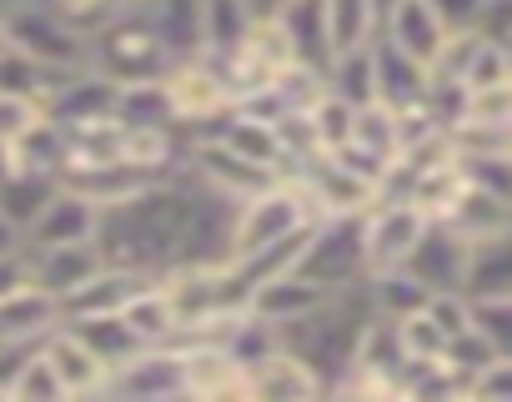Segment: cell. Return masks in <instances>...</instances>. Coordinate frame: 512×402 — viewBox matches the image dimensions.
<instances>
[{
    "label": "cell",
    "mask_w": 512,
    "mask_h": 402,
    "mask_svg": "<svg viewBox=\"0 0 512 402\" xmlns=\"http://www.w3.org/2000/svg\"><path fill=\"white\" fill-rule=\"evenodd\" d=\"M367 317H372L367 292H362V287H347V292H332L327 302H317L307 317L282 322V327H277V342H282L287 352H297V357L322 377V387H327V397H332V387H337L342 372L352 367V352H357V337H362Z\"/></svg>",
    "instance_id": "cell-1"
},
{
    "label": "cell",
    "mask_w": 512,
    "mask_h": 402,
    "mask_svg": "<svg viewBox=\"0 0 512 402\" xmlns=\"http://www.w3.org/2000/svg\"><path fill=\"white\" fill-rule=\"evenodd\" d=\"M317 222V207L302 186V176H272L267 186H256L251 196H241L231 207V237H226V262H246L262 257L277 242L307 232Z\"/></svg>",
    "instance_id": "cell-2"
},
{
    "label": "cell",
    "mask_w": 512,
    "mask_h": 402,
    "mask_svg": "<svg viewBox=\"0 0 512 402\" xmlns=\"http://www.w3.org/2000/svg\"><path fill=\"white\" fill-rule=\"evenodd\" d=\"M171 66H176L171 51L161 46V36L146 26V16L131 6V0H126L111 21H101V26L86 36V71L106 76L111 86L161 81Z\"/></svg>",
    "instance_id": "cell-3"
},
{
    "label": "cell",
    "mask_w": 512,
    "mask_h": 402,
    "mask_svg": "<svg viewBox=\"0 0 512 402\" xmlns=\"http://www.w3.org/2000/svg\"><path fill=\"white\" fill-rule=\"evenodd\" d=\"M297 272L332 287V292H347V287H362L367 282V247H362V212H327L307 227V242H302V257H297Z\"/></svg>",
    "instance_id": "cell-4"
},
{
    "label": "cell",
    "mask_w": 512,
    "mask_h": 402,
    "mask_svg": "<svg viewBox=\"0 0 512 402\" xmlns=\"http://www.w3.org/2000/svg\"><path fill=\"white\" fill-rule=\"evenodd\" d=\"M0 46H11L26 61L51 66V71H81L86 66V36H76L51 11L31 6V0H0Z\"/></svg>",
    "instance_id": "cell-5"
},
{
    "label": "cell",
    "mask_w": 512,
    "mask_h": 402,
    "mask_svg": "<svg viewBox=\"0 0 512 402\" xmlns=\"http://www.w3.org/2000/svg\"><path fill=\"white\" fill-rule=\"evenodd\" d=\"M432 217L422 207L402 196H377L372 207L362 212V247H367V277L372 272H387V267H402V257L412 252V242L422 237Z\"/></svg>",
    "instance_id": "cell-6"
},
{
    "label": "cell",
    "mask_w": 512,
    "mask_h": 402,
    "mask_svg": "<svg viewBox=\"0 0 512 402\" xmlns=\"http://www.w3.org/2000/svg\"><path fill=\"white\" fill-rule=\"evenodd\" d=\"M161 81H166V96H171V111H176V131L181 136L211 126L231 106V96H226V86H221V76H216V66L206 56L176 61Z\"/></svg>",
    "instance_id": "cell-7"
},
{
    "label": "cell",
    "mask_w": 512,
    "mask_h": 402,
    "mask_svg": "<svg viewBox=\"0 0 512 402\" xmlns=\"http://www.w3.org/2000/svg\"><path fill=\"white\" fill-rule=\"evenodd\" d=\"M106 397H136V402L186 397V377H181V347H176V342L141 347L136 357H126L121 367H111V372H106Z\"/></svg>",
    "instance_id": "cell-8"
},
{
    "label": "cell",
    "mask_w": 512,
    "mask_h": 402,
    "mask_svg": "<svg viewBox=\"0 0 512 402\" xmlns=\"http://www.w3.org/2000/svg\"><path fill=\"white\" fill-rule=\"evenodd\" d=\"M241 382H246V397H262V402H307V397H327L322 377L297 357L287 352L282 342H272L256 362L241 367Z\"/></svg>",
    "instance_id": "cell-9"
},
{
    "label": "cell",
    "mask_w": 512,
    "mask_h": 402,
    "mask_svg": "<svg viewBox=\"0 0 512 402\" xmlns=\"http://www.w3.org/2000/svg\"><path fill=\"white\" fill-rule=\"evenodd\" d=\"M26 252V272L41 292H51L56 302H66L71 292H81L106 262L96 252V242H61V247H21Z\"/></svg>",
    "instance_id": "cell-10"
},
{
    "label": "cell",
    "mask_w": 512,
    "mask_h": 402,
    "mask_svg": "<svg viewBox=\"0 0 512 402\" xmlns=\"http://www.w3.org/2000/svg\"><path fill=\"white\" fill-rule=\"evenodd\" d=\"M462 262H467V242L457 232H447L442 222H427L422 237L412 242V252L402 257V272L412 282H422L427 292H457L462 287Z\"/></svg>",
    "instance_id": "cell-11"
},
{
    "label": "cell",
    "mask_w": 512,
    "mask_h": 402,
    "mask_svg": "<svg viewBox=\"0 0 512 402\" xmlns=\"http://www.w3.org/2000/svg\"><path fill=\"white\" fill-rule=\"evenodd\" d=\"M96 217L101 207L86 196H76L71 186H56L46 196V207L36 212V222L21 232V247H61V242H91L96 237Z\"/></svg>",
    "instance_id": "cell-12"
},
{
    "label": "cell",
    "mask_w": 512,
    "mask_h": 402,
    "mask_svg": "<svg viewBox=\"0 0 512 402\" xmlns=\"http://www.w3.org/2000/svg\"><path fill=\"white\" fill-rule=\"evenodd\" d=\"M377 36H387V41H392L397 51H407L412 61L432 66L437 51H442V41H447L452 31L437 21V11L427 6V0H382Z\"/></svg>",
    "instance_id": "cell-13"
},
{
    "label": "cell",
    "mask_w": 512,
    "mask_h": 402,
    "mask_svg": "<svg viewBox=\"0 0 512 402\" xmlns=\"http://www.w3.org/2000/svg\"><path fill=\"white\" fill-rule=\"evenodd\" d=\"M512 196H497V191H482V186H467L457 176V191L447 196V207L432 217L442 222L447 232H457L462 242H482V237H502L512 232V212H507Z\"/></svg>",
    "instance_id": "cell-14"
},
{
    "label": "cell",
    "mask_w": 512,
    "mask_h": 402,
    "mask_svg": "<svg viewBox=\"0 0 512 402\" xmlns=\"http://www.w3.org/2000/svg\"><path fill=\"white\" fill-rule=\"evenodd\" d=\"M332 297V287H322V282H312V277H302L297 267L292 272H277V277H262L251 292H246V312L251 317H262L272 332L282 327V322H297V317H307L317 302H327Z\"/></svg>",
    "instance_id": "cell-15"
},
{
    "label": "cell",
    "mask_w": 512,
    "mask_h": 402,
    "mask_svg": "<svg viewBox=\"0 0 512 402\" xmlns=\"http://www.w3.org/2000/svg\"><path fill=\"white\" fill-rule=\"evenodd\" d=\"M41 352H46V362H51V372H56V382H61L66 397H101V392H106V362H101L71 327L56 322V327L41 337Z\"/></svg>",
    "instance_id": "cell-16"
},
{
    "label": "cell",
    "mask_w": 512,
    "mask_h": 402,
    "mask_svg": "<svg viewBox=\"0 0 512 402\" xmlns=\"http://www.w3.org/2000/svg\"><path fill=\"white\" fill-rule=\"evenodd\" d=\"M427 66L412 61L407 51H397L387 36H372V81H377V101L387 111H417L427 96Z\"/></svg>",
    "instance_id": "cell-17"
},
{
    "label": "cell",
    "mask_w": 512,
    "mask_h": 402,
    "mask_svg": "<svg viewBox=\"0 0 512 402\" xmlns=\"http://www.w3.org/2000/svg\"><path fill=\"white\" fill-rule=\"evenodd\" d=\"M131 6L161 36V46L171 51V61L201 56V0H131Z\"/></svg>",
    "instance_id": "cell-18"
},
{
    "label": "cell",
    "mask_w": 512,
    "mask_h": 402,
    "mask_svg": "<svg viewBox=\"0 0 512 402\" xmlns=\"http://www.w3.org/2000/svg\"><path fill=\"white\" fill-rule=\"evenodd\" d=\"M462 297H512V232L467 242L462 262Z\"/></svg>",
    "instance_id": "cell-19"
},
{
    "label": "cell",
    "mask_w": 512,
    "mask_h": 402,
    "mask_svg": "<svg viewBox=\"0 0 512 402\" xmlns=\"http://www.w3.org/2000/svg\"><path fill=\"white\" fill-rule=\"evenodd\" d=\"M56 322H61V302L51 292H41L36 282L0 297V342H36Z\"/></svg>",
    "instance_id": "cell-20"
},
{
    "label": "cell",
    "mask_w": 512,
    "mask_h": 402,
    "mask_svg": "<svg viewBox=\"0 0 512 402\" xmlns=\"http://www.w3.org/2000/svg\"><path fill=\"white\" fill-rule=\"evenodd\" d=\"M292 46V61L297 66H312L322 71L332 61V46H327V16H322V0H287V6L272 16Z\"/></svg>",
    "instance_id": "cell-21"
},
{
    "label": "cell",
    "mask_w": 512,
    "mask_h": 402,
    "mask_svg": "<svg viewBox=\"0 0 512 402\" xmlns=\"http://www.w3.org/2000/svg\"><path fill=\"white\" fill-rule=\"evenodd\" d=\"M121 317L126 327L141 337V347H161V342H176V312H171V297L161 287V277L141 282L126 302H121Z\"/></svg>",
    "instance_id": "cell-22"
},
{
    "label": "cell",
    "mask_w": 512,
    "mask_h": 402,
    "mask_svg": "<svg viewBox=\"0 0 512 402\" xmlns=\"http://www.w3.org/2000/svg\"><path fill=\"white\" fill-rule=\"evenodd\" d=\"M61 327H71L101 362H106V372L111 367H121L126 357H136L141 352V337L126 327V317L121 312H96V317H61Z\"/></svg>",
    "instance_id": "cell-23"
},
{
    "label": "cell",
    "mask_w": 512,
    "mask_h": 402,
    "mask_svg": "<svg viewBox=\"0 0 512 402\" xmlns=\"http://www.w3.org/2000/svg\"><path fill=\"white\" fill-rule=\"evenodd\" d=\"M141 282H151L146 272H126V267H101L81 292H71L66 302H61V317H96V312H121V302L141 287Z\"/></svg>",
    "instance_id": "cell-24"
},
{
    "label": "cell",
    "mask_w": 512,
    "mask_h": 402,
    "mask_svg": "<svg viewBox=\"0 0 512 402\" xmlns=\"http://www.w3.org/2000/svg\"><path fill=\"white\" fill-rule=\"evenodd\" d=\"M322 86H327L332 96H342L347 106H372V101H377V81H372V41H367V46L332 51V61L322 66Z\"/></svg>",
    "instance_id": "cell-25"
},
{
    "label": "cell",
    "mask_w": 512,
    "mask_h": 402,
    "mask_svg": "<svg viewBox=\"0 0 512 402\" xmlns=\"http://www.w3.org/2000/svg\"><path fill=\"white\" fill-rule=\"evenodd\" d=\"M111 116H116L121 126H151V131H176V111H171L166 81H131V86H116Z\"/></svg>",
    "instance_id": "cell-26"
},
{
    "label": "cell",
    "mask_w": 512,
    "mask_h": 402,
    "mask_svg": "<svg viewBox=\"0 0 512 402\" xmlns=\"http://www.w3.org/2000/svg\"><path fill=\"white\" fill-rule=\"evenodd\" d=\"M56 186H61L56 176H41V171H21V166H11V176L0 181V217H6L16 232H26Z\"/></svg>",
    "instance_id": "cell-27"
},
{
    "label": "cell",
    "mask_w": 512,
    "mask_h": 402,
    "mask_svg": "<svg viewBox=\"0 0 512 402\" xmlns=\"http://www.w3.org/2000/svg\"><path fill=\"white\" fill-rule=\"evenodd\" d=\"M11 161L21 171H41V176H61L66 166V126H56L51 116H41L31 131H21L11 141Z\"/></svg>",
    "instance_id": "cell-28"
},
{
    "label": "cell",
    "mask_w": 512,
    "mask_h": 402,
    "mask_svg": "<svg viewBox=\"0 0 512 402\" xmlns=\"http://www.w3.org/2000/svg\"><path fill=\"white\" fill-rule=\"evenodd\" d=\"M256 16L241 0H201V56H226L231 46L246 41Z\"/></svg>",
    "instance_id": "cell-29"
},
{
    "label": "cell",
    "mask_w": 512,
    "mask_h": 402,
    "mask_svg": "<svg viewBox=\"0 0 512 402\" xmlns=\"http://www.w3.org/2000/svg\"><path fill=\"white\" fill-rule=\"evenodd\" d=\"M71 71H51V66H36V61H26L21 51H11V46H0V91H16V96H36L41 106H46V96L66 81Z\"/></svg>",
    "instance_id": "cell-30"
},
{
    "label": "cell",
    "mask_w": 512,
    "mask_h": 402,
    "mask_svg": "<svg viewBox=\"0 0 512 402\" xmlns=\"http://www.w3.org/2000/svg\"><path fill=\"white\" fill-rule=\"evenodd\" d=\"M352 121H357V106H347L342 96L322 91L312 106H307V126H312V146L317 151H337L352 141Z\"/></svg>",
    "instance_id": "cell-31"
},
{
    "label": "cell",
    "mask_w": 512,
    "mask_h": 402,
    "mask_svg": "<svg viewBox=\"0 0 512 402\" xmlns=\"http://www.w3.org/2000/svg\"><path fill=\"white\" fill-rule=\"evenodd\" d=\"M6 397H11V402H61V397H66L61 382H56V372H51V362H46V352H41V342H31V352H26L21 367L11 372Z\"/></svg>",
    "instance_id": "cell-32"
},
{
    "label": "cell",
    "mask_w": 512,
    "mask_h": 402,
    "mask_svg": "<svg viewBox=\"0 0 512 402\" xmlns=\"http://www.w3.org/2000/svg\"><path fill=\"white\" fill-rule=\"evenodd\" d=\"M467 327L487 347L512 352V297H467Z\"/></svg>",
    "instance_id": "cell-33"
},
{
    "label": "cell",
    "mask_w": 512,
    "mask_h": 402,
    "mask_svg": "<svg viewBox=\"0 0 512 402\" xmlns=\"http://www.w3.org/2000/svg\"><path fill=\"white\" fill-rule=\"evenodd\" d=\"M31 6H41V11H51L61 26H71L76 36H91L101 21H111L126 0H31Z\"/></svg>",
    "instance_id": "cell-34"
},
{
    "label": "cell",
    "mask_w": 512,
    "mask_h": 402,
    "mask_svg": "<svg viewBox=\"0 0 512 402\" xmlns=\"http://www.w3.org/2000/svg\"><path fill=\"white\" fill-rule=\"evenodd\" d=\"M462 397H472V402H512V352H497L477 372H467L462 377Z\"/></svg>",
    "instance_id": "cell-35"
},
{
    "label": "cell",
    "mask_w": 512,
    "mask_h": 402,
    "mask_svg": "<svg viewBox=\"0 0 512 402\" xmlns=\"http://www.w3.org/2000/svg\"><path fill=\"white\" fill-rule=\"evenodd\" d=\"M46 116V106L36 96H16V91H0V146H11L21 131H31Z\"/></svg>",
    "instance_id": "cell-36"
},
{
    "label": "cell",
    "mask_w": 512,
    "mask_h": 402,
    "mask_svg": "<svg viewBox=\"0 0 512 402\" xmlns=\"http://www.w3.org/2000/svg\"><path fill=\"white\" fill-rule=\"evenodd\" d=\"M427 6L437 11V21H442L447 31H477L487 0H427Z\"/></svg>",
    "instance_id": "cell-37"
},
{
    "label": "cell",
    "mask_w": 512,
    "mask_h": 402,
    "mask_svg": "<svg viewBox=\"0 0 512 402\" xmlns=\"http://www.w3.org/2000/svg\"><path fill=\"white\" fill-rule=\"evenodd\" d=\"M241 6H246V11L256 16V21H272V16H277V11L287 6V0H241Z\"/></svg>",
    "instance_id": "cell-38"
},
{
    "label": "cell",
    "mask_w": 512,
    "mask_h": 402,
    "mask_svg": "<svg viewBox=\"0 0 512 402\" xmlns=\"http://www.w3.org/2000/svg\"><path fill=\"white\" fill-rule=\"evenodd\" d=\"M16 247H21V232H16L6 217H0V252H16Z\"/></svg>",
    "instance_id": "cell-39"
},
{
    "label": "cell",
    "mask_w": 512,
    "mask_h": 402,
    "mask_svg": "<svg viewBox=\"0 0 512 402\" xmlns=\"http://www.w3.org/2000/svg\"><path fill=\"white\" fill-rule=\"evenodd\" d=\"M11 166H16V161H11V146H0V181L11 176Z\"/></svg>",
    "instance_id": "cell-40"
}]
</instances>
